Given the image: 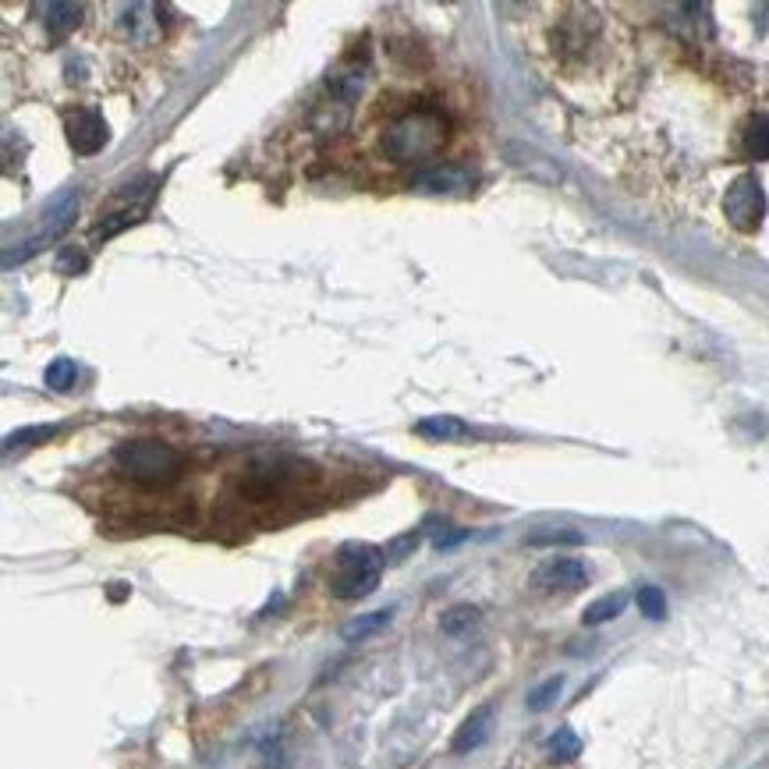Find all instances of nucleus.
Wrapping results in <instances>:
<instances>
[{"label": "nucleus", "instance_id": "f257e3e1", "mask_svg": "<svg viewBox=\"0 0 769 769\" xmlns=\"http://www.w3.org/2000/svg\"><path fill=\"white\" fill-rule=\"evenodd\" d=\"M184 455L167 440L157 437H136L121 440L114 447V468L118 476L142 486V490H167L184 476Z\"/></svg>", "mask_w": 769, "mask_h": 769}, {"label": "nucleus", "instance_id": "f03ea898", "mask_svg": "<svg viewBox=\"0 0 769 769\" xmlns=\"http://www.w3.org/2000/svg\"><path fill=\"white\" fill-rule=\"evenodd\" d=\"M447 142V118L437 107H416L383 128V153L393 163H426Z\"/></svg>", "mask_w": 769, "mask_h": 769}, {"label": "nucleus", "instance_id": "7ed1b4c3", "mask_svg": "<svg viewBox=\"0 0 769 769\" xmlns=\"http://www.w3.org/2000/svg\"><path fill=\"white\" fill-rule=\"evenodd\" d=\"M387 557L372 542H344L333 553V575H330V592L337 599H366L377 592L380 575H383Z\"/></svg>", "mask_w": 769, "mask_h": 769}, {"label": "nucleus", "instance_id": "20e7f679", "mask_svg": "<svg viewBox=\"0 0 769 769\" xmlns=\"http://www.w3.org/2000/svg\"><path fill=\"white\" fill-rule=\"evenodd\" d=\"M302 472H309V468L294 458H267V461L249 465L246 472H241L238 490L249 500H273L284 490H291V486L302 479Z\"/></svg>", "mask_w": 769, "mask_h": 769}, {"label": "nucleus", "instance_id": "39448f33", "mask_svg": "<svg viewBox=\"0 0 769 769\" xmlns=\"http://www.w3.org/2000/svg\"><path fill=\"white\" fill-rule=\"evenodd\" d=\"M723 213L730 220V228L741 234H756L766 220V189L756 174H741L730 181V189L723 196Z\"/></svg>", "mask_w": 769, "mask_h": 769}, {"label": "nucleus", "instance_id": "423d86ee", "mask_svg": "<svg viewBox=\"0 0 769 769\" xmlns=\"http://www.w3.org/2000/svg\"><path fill=\"white\" fill-rule=\"evenodd\" d=\"M157 192V178H142L136 184H124V189L114 196V210L103 213V220L92 228V241H110L114 234H121L124 228H131L146 210H149V199Z\"/></svg>", "mask_w": 769, "mask_h": 769}, {"label": "nucleus", "instance_id": "0eeeda50", "mask_svg": "<svg viewBox=\"0 0 769 769\" xmlns=\"http://www.w3.org/2000/svg\"><path fill=\"white\" fill-rule=\"evenodd\" d=\"M74 213H79V192L68 189V192H61L58 199H53V202L47 206V213H43V217H47V228H43L40 234H32L22 249H8V252H4V267L11 270L14 262L32 259L36 252H40V249L47 246V241L61 238V234L71 228V223H74Z\"/></svg>", "mask_w": 769, "mask_h": 769}, {"label": "nucleus", "instance_id": "6e6552de", "mask_svg": "<svg viewBox=\"0 0 769 769\" xmlns=\"http://www.w3.org/2000/svg\"><path fill=\"white\" fill-rule=\"evenodd\" d=\"M589 586V568L578 557H553L532 571V589L539 592H578Z\"/></svg>", "mask_w": 769, "mask_h": 769}, {"label": "nucleus", "instance_id": "1a4fd4ad", "mask_svg": "<svg viewBox=\"0 0 769 769\" xmlns=\"http://www.w3.org/2000/svg\"><path fill=\"white\" fill-rule=\"evenodd\" d=\"M68 146L74 149L79 157H92L100 153V149L107 146L110 139V128H107V118L100 114L97 107H79L74 114H68Z\"/></svg>", "mask_w": 769, "mask_h": 769}, {"label": "nucleus", "instance_id": "9d476101", "mask_svg": "<svg viewBox=\"0 0 769 769\" xmlns=\"http://www.w3.org/2000/svg\"><path fill=\"white\" fill-rule=\"evenodd\" d=\"M503 160H508L515 171L529 174L539 184H560V181H565L560 163L542 153V149L529 146V142H503Z\"/></svg>", "mask_w": 769, "mask_h": 769}, {"label": "nucleus", "instance_id": "9b49d317", "mask_svg": "<svg viewBox=\"0 0 769 769\" xmlns=\"http://www.w3.org/2000/svg\"><path fill=\"white\" fill-rule=\"evenodd\" d=\"M490 735H493V706L486 702V706L472 709V717L458 727L455 741H450V752H455V756L476 752V748H482L486 741H490Z\"/></svg>", "mask_w": 769, "mask_h": 769}, {"label": "nucleus", "instance_id": "f8f14e48", "mask_svg": "<svg viewBox=\"0 0 769 769\" xmlns=\"http://www.w3.org/2000/svg\"><path fill=\"white\" fill-rule=\"evenodd\" d=\"M43 11V26H47V36L53 43H64L68 36L82 26V4H47L40 8Z\"/></svg>", "mask_w": 769, "mask_h": 769}, {"label": "nucleus", "instance_id": "ddd939ff", "mask_svg": "<svg viewBox=\"0 0 769 769\" xmlns=\"http://www.w3.org/2000/svg\"><path fill=\"white\" fill-rule=\"evenodd\" d=\"M416 433L426 437V440H437V443H455V440H468V437H472V429H468L455 416H429V419L416 422Z\"/></svg>", "mask_w": 769, "mask_h": 769}, {"label": "nucleus", "instance_id": "4468645a", "mask_svg": "<svg viewBox=\"0 0 769 769\" xmlns=\"http://www.w3.org/2000/svg\"><path fill=\"white\" fill-rule=\"evenodd\" d=\"M741 149L748 160H769V114H752L745 121Z\"/></svg>", "mask_w": 769, "mask_h": 769}, {"label": "nucleus", "instance_id": "2eb2a0df", "mask_svg": "<svg viewBox=\"0 0 769 769\" xmlns=\"http://www.w3.org/2000/svg\"><path fill=\"white\" fill-rule=\"evenodd\" d=\"M390 617H393L390 607H387V610H372V613L351 617V621L341 628V639H344V642H366V639H372V635H380V631L390 625Z\"/></svg>", "mask_w": 769, "mask_h": 769}, {"label": "nucleus", "instance_id": "dca6fc26", "mask_svg": "<svg viewBox=\"0 0 769 769\" xmlns=\"http://www.w3.org/2000/svg\"><path fill=\"white\" fill-rule=\"evenodd\" d=\"M625 607H628V592L599 596L596 603H589V607H586V613H581V625H589V628L607 625V621H613V617H621V613H625Z\"/></svg>", "mask_w": 769, "mask_h": 769}, {"label": "nucleus", "instance_id": "f3484780", "mask_svg": "<svg viewBox=\"0 0 769 769\" xmlns=\"http://www.w3.org/2000/svg\"><path fill=\"white\" fill-rule=\"evenodd\" d=\"M476 625H479V607H472V603H458V607H450L440 617L443 635H465V631H472Z\"/></svg>", "mask_w": 769, "mask_h": 769}, {"label": "nucleus", "instance_id": "a211bd4d", "mask_svg": "<svg viewBox=\"0 0 769 769\" xmlns=\"http://www.w3.org/2000/svg\"><path fill=\"white\" fill-rule=\"evenodd\" d=\"M58 433H61V426H26V429H14V433H8L4 447L8 450H14V447H40V443H50Z\"/></svg>", "mask_w": 769, "mask_h": 769}, {"label": "nucleus", "instance_id": "6ab92c4d", "mask_svg": "<svg viewBox=\"0 0 769 769\" xmlns=\"http://www.w3.org/2000/svg\"><path fill=\"white\" fill-rule=\"evenodd\" d=\"M547 752H550V759H553V762H571V759H578V756H581V738L575 735L571 727H560L557 735L550 738Z\"/></svg>", "mask_w": 769, "mask_h": 769}, {"label": "nucleus", "instance_id": "aec40b11", "mask_svg": "<svg viewBox=\"0 0 769 769\" xmlns=\"http://www.w3.org/2000/svg\"><path fill=\"white\" fill-rule=\"evenodd\" d=\"M47 387L50 390H58V393H64V390H71L74 387V380H79V366H74L71 359H53L50 366H47Z\"/></svg>", "mask_w": 769, "mask_h": 769}, {"label": "nucleus", "instance_id": "412c9836", "mask_svg": "<svg viewBox=\"0 0 769 769\" xmlns=\"http://www.w3.org/2000/svg\"><path fill=\"white\" fill-rule=\"evenodd\" d=\"M581 542H586V536L575 529H550L529 536V547H581Z\"/></svg>", "mask_w": 769, "mask_h": 769}, {"label": "nucleus", "instance_id": "4be33fe9", "mask_svg": "<svg viewBox=\"0 0 769 769\" xmlns=\"http://www.w3.org/2000/svg\"><path fill=\"white\" fill-rule=\"evenodd\" d=\"M639 610L649 617V621H663L667 617V596L660 586H642L639 589Z\"/></svg>", "mask_w": 769, "mask_h": 769}, {"label": "nucleus", "instance_id": "5701e85b", "mask_svg": "<svg viewBox=\"0 0 769 769\" xmlns=\"http://www.w3.org/2000/svg\"><path fill=\"white\" fill-rule=\"evenodd\" d=\"M560 688H565V678H560V673H557V678H547L539 688H532V691H529V709H532V712L550 709V706H553V699L560 696Z\"/></svg>", "mask_w": 769, "mask_h": 769}, {"label": "nucleus", "instance_id": "b1692460", "mask_svg": "<svg viewBox=\"0 0 769 769\" xmlns=\"http://www.w3.org/2000/svg\"><path fill=\"white\" fill-rule=\"evenodd\" d=\"M416 547H419V532H405V536H398V539H390V542H387L383 557L390 560V565H401L405 557L416 553Z\"/></svg>", "mask_w": 769, "mask_h": 769}, {"label": "nucleus", "instance_id": "393cba45", "mask_svg": "<svg viewBox=\"0 0 769 769\" xmlns=\"http://www.w3.org/2000/svg\"><path fill=\"white\" fill-rule=\"evenodd\" d=\"M86 267H89V259H86L79 249H74V246H64V249H61V256H58V262H53V270L64 273V277L86 273Z\"/></svg>", "mask_w": 769, "mask_h": 769}, {"label": "nucleus", "instance_id": "a878e982", "mask_svg": "<svg viewBox=\"0 0 769 769\" xmlns=\"http://www.w3.org/2000/svg\"><path fill=\"white\" fill-rule=\"evenodd\" d=\"M461 539H468V532H465V529H455V532H437V536H433V547H437V550H447V547H458Z\"/></svg>", "mask_w": 769, "mask_h": 769}]
</instances>
